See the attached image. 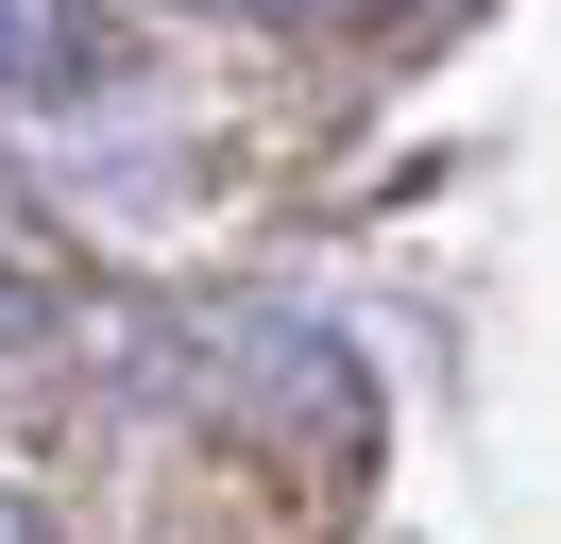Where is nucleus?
Returning a JSON list of instances; mask_svg holds the SVG:
<instances>
[{"label": "nucleus", "mask_w": 561, "mask_h": 544, "mask_svg": "<svg viewBox=\"0 0 561 544\" xmlns=\"http://www.w3.org/2000/svg\"><path fill=\"white\" fill-rule=\"evenodd\" d=\"M85 68H103V18L85 0H0V102H51Z\"/></svg>", "instance_id": "obj_1"}, {"label": "nucleus", "mask_w": 561, "mask_h": 544, "mask_svg": "<svg viewBox=\"0 0 561 544\" xmlns=\"http://www.w3.org/2000/svg\"><path fill=\"white\" fill-rule=\"evenodd\" d=\"M51 324H69V306H51V272H18V256H0V358H35Z\"/></svg>", "instance_id": "obj_2"}, {"label": "nucleus", "mask_w": 561, "mask_h": 544, "mask_svg": "<svg viewBox=\"0 0 561 544\" xmlns=\"http://www.w3.org/2000/svg\"><path fill=\"white\" fill-rule=\"evenodd\" d=\"M255 18H375V0H255Z\"/></svg>", "instance_id": "obj_3"}, {"label": "nucleus", "mask_w": 561, "mask_h": 544, "mask_svg": "<svg viewBox=\"0 0 561 544\" xmlns=\"http://www.w3.org/2000/svg\"><path fill=\"white\" fill-rule=\"evenodd\" d=\"M0 528H18V494H0Z\"/></svg>", "instance_id": "obj_4"}]
</instances>
